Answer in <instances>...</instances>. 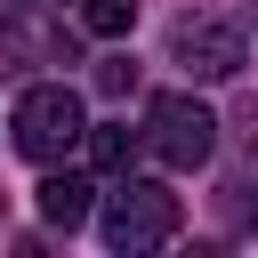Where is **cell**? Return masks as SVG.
<instances>
[{
  "label": "cell",
  "instance_id": "cell-1",
  "mask_svg": "<svg viewBox=\"0 0 258 258\" xmlns=\"http://www.w3.org/2000/svg\"><path fill=\"white\" fill-rule=\"evenodd\" d=\"M177 226H185V202H177L161 177H121V185L105 194V210H97V234H105L113 250H161Z\"/></svg>",
  "mask_w": 258,
  "mask_h": 258
},
{
  "label": "cell",
  "instance_id": "cell-2",
  "mask_svg": "<svg viewBox=\"0 0 258 258\" xmlns=\"http://www.w3.org/2000/svg\"><path fill=\"white\" fill-rule=\"evenodd\" d=\"M145 153L161 161V169H202L210 153H218V113L202 105V97H185V89H161L153 105H145Z\"/></svg>",
  "mask_w": 258,
  "mask_h": 258
},
{
  "label": "cell",
  "instance_id": "cell-10",
  "mask_svg": "<svg viewBox=\"0 0 258 258\" xmlns=\"http://www.w3.org/2000/svg\"><path fill=\"white\" fill-rule=\"evenodd\" d=\"M250 16H258V0H250Z\"/></svg>",
  "mask_w": 258,
  "mask_h": 258
},
{
  "label": "cell",
  "instance_id": "cell-8",
  "mask_svg": "<svg viewBox=\"0 0 258 258\" xmlns=\"http://www.w3.org/2000/svg\"><path fill=\"white\" fill-rule=\"evenodd\" d=\"M137 24V0H81V32H97V40H121Z\"/></svg>",
  "mask_w": 258,
  "mask_h": 258
},
{
  "label": "cell",
  "instance_id": "cell-4",
  "mask_svg": "<svg viewBox=\"0 0 258 258\" xmlns=\"http://www.w3.org/2000/svg\"><path fill=\"white\" fill-rule=\"evenodd\" d=\"M169 56H177L194 81H234L250 48H242V32H234V24H218V16H185V24L169 32Z\"/></svg>",
  "mask_w": 258,
  "mask_h": 258
},
{
  "label": "cell",
  "instance_id": "cell-5",
  "mask_svg": "<svg viewBox=\"0 0 258 258\" xmlns=\"http://www.w3.org/2000/svg\"><path fill=\"white\" fill-rule=\"evenodd\" d=\"M234 137H242V169L218 185V210H226V218L250 234V218H258V97L234 113Z\"/></svg>",
  "mask_w": 258,
  "mask_h": 258
},
{
  "label": "cell",
  "instance_id": "cell-7",
  "mask_svg": "<svg viewBox=\"0 0 258 258\" xmlns=\"http://www.w3.org/2000/svg\"><path fill=\"white\" fill-rule=\"evenodd\" d=\"M81 145H89V161H97L105 177H129V161L145 153V137H137L129 121H89V129H81Z\"/></svg>",
  "mask_w": 258,
  "mask_h": 258
},
{
  "label": "cell",
  "instance_id": "cell-3",
  "mask_svg": "<svg viewBox=\"0 0 258 258\" xmlns=\"http://www.w3.org/2000/svg\"><path fill=\"white\" fill-rule=\"evenodd\" d=\"M8 129H16V153L48 169V161H64V153L81 145L89 113H81V97H73L64 81H40V89H24V97H16V121H8Z\"/></svg>",
  "mask_w": 258,
  "mask_h": 258
},
{
  "label": "cell",
  "instance_id": "cell-9",
  "mask_svg": "<svg viewBox=\"0 0 258 258\" xmlns=\"http://www.w3.org/2000/svg\"><path fill=\"white\" fill-rule=\"evenodd\" d=\"M97 89H105V97H129V89H137V64H129V56H105V64H97Z\"/></svg>",
  "mask_w": 258,
  "mask_h": 258
},
{
  "label": "cell",
  "instance_id": "cell-6",
  "mask_svg": "<svg viewBox=\"0 0 258 258\" xmlns=\"http://www.w3.org/2000/svg\"><path fill=\"white\" fill-rule=\"evenodd\" d=\"M89 194H97V185H89L81 169H56V161H48V177H40V218H48L56 234L89 226Z\"/></svg>",
  "mask_w": 258,
  "mask_h": 258
}]
</instances>
